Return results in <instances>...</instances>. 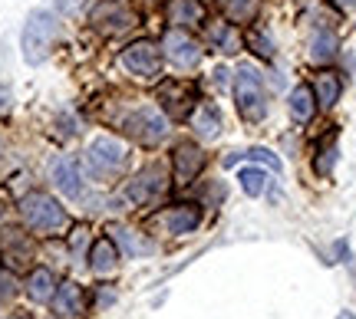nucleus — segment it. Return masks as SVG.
Here are the masks:
<instances>
[{
	"instance_id": "obj_17",
	"label": "nucleus",
	"mask_w": 356,
	"mask_h": 319,
	"mask_svg": "<svg viewBox=\"0 0 356 319\" xmlns=\"http://www.w3.org/2000/svg\"><path fill=\"white\" fill-rule=\"evenodd\" d=\"M191 126H195V132H198L204 141H211L221 135V112H218L211 103H198L195 112H191Z\"/></svg>"
},
{
	"instance_id": "obj_5",
	"label": "nucleus",
	"mask_w": 356,
	"mask_h": 319,
	"mask_svg": "<svg viewBox=\"0 0 356 319\" xmlns=\"http://www.w3.org/2000/svg\"><path fill=\"white\" fill-rule=\"evenodd\" d=\"M122 128H126V135H132L142 145H159L168 135V119L152 105H139L122 119Z\"/></svg>"
},
{
	"instance_id": "obj_23",
	"label": "nucleus",
	"mask_w": 356,
	"mask_h": 319,
	"mask_svg": "<svg viewBox=\"0 0 356 319\" xmlns=\"http://www.w3.org/2000/svg\"><path fill=\"white\" fill-rule=\"evenodd\" d=\"M26 293H30L33 303H47V300H53L56 283H53L50 270H33V273H30V280H26Z\"/></svg>"
},
{
	"instance_id": "obj_14",
	"label": "nucleus",
	"mask_w": 356,
	"mask_h": 319,
	"mask_svg": "<svg viewBox=\"0 0 356 319\" xmlns=\"http://www.w3.org/2000/svg\"><path fill=\"white\" fill-rule=\"evenodd\" d=\"M0 247H3V260L10 267H24L26 260L33 257V243H30V237H26L24 230H3Z\"/></svg>"
},
{
	"instance_id": "obj_19",
	"label": "nucleus",
	"mask_w": 356,
	"mask_h": 319,
	"mask_svg": "<svg viewBox=\"0 0 356 319\" xmlns=\"http://www.w3.org/2000/svg\"><path fill=\"white\" fill-rule=\"evenodd\" d=\"M119 264V250H115V243L109 237H99V241L92 243V254H89V267L92 273H99V277H109Z\"/></svg>"
},
{
	"instance_id": "obj_18",
	"label": "nucleus",
	"mask_w": 356,
	"mask_h": 319,
	"mask_svg": "<svg viewBox=\"0 0 356 319\" xmlns=\"http://www.w3.org/2000/svg\"><path fill=\"white\" fill-rule=\"evenodd\" d=\"M168 20L175 26H202L204 7L198 0H168Z\"/></svg>"
},
{
	"instance_id": "obj_24",
	"label": "nucleus",
	"mask_w": 356,
	"mask_h": 319,
	"mask_svg": "<svg viewBox=\"0 0 356 319\" xmlns=\"http://www.w3.org/2000/svg\"><path fill=\"white\" fill-rule=\"evenodd\" d=\"M314 86H317V92H314V96H317V105H323V109H333V103L340 99V89H343L337 73H317V83H314Z\"/></svg>"
},
{
	"instance_id": "obj_25",
	"label": "nucleus",
	"mask_w": 356,
	"mask_h": 319,
	"mask_svg": "<svg viewBox=\"0 0 356 319\" xmlns=\"http://www.w3.org/2000/svg\"><path fill=\"white\" fill-rule=\"evenodd\" d=\"M113 234H115V243L122 247V254H129V257H142V254H149V250H152V243L145 241V237H139L136 230L119 227V230H113Z\"/></svg>"
},
{
	"instance_id": "obj_13",
	"label": "nucleus",
	"mask_w": 356,
	"mask_h": 319,
	"mask_svg": "<svg viewBox=\"0 0 356 319\" xmlns=\"http://www.w3.org/2000/svg\"><path fill=\"white\" fill-rule=\"evenodd\" d=\"M92 24L102 26L106 33H122L129 26H136V13L126 10L122 3H106V7L92 13Z\"/></svg>"
},
{
	"instance_id": "obj_32",
	"label": "nucleus",
	"mask_w": 356,
	"mask_h": 319,
	"mask_svg": "<svg viewBox=\"0 0 356 319\" xmlns=\"http://www.w3.org/2000/svg\"><path fill=\"white\" fill-rule=\"evenodd\" d=\"M337 319H356V316H353V313H350V309H343V313H340V316H337Z\"/></svg>"
},
{
	"instance_id": "obj_21",
	"label": "nucleus",
	"mask_w": 356,
	"mask_h": 319,
	"mask_svg": "<svg viewBox=\"0 0 356 319\" xmlns=\"http://www.w3.org/2000/svg\"><path fill=\"white\" fill-rule=\"evenodd\" d=\"M287 105H291L293 122H310L314 112H317V96H314V89H307V86H297L291 92V103Z\"/></svg>"
},
{
	"instance_id": "obj_26",
	"label": "nucleus",
	"mask_w": 356,
	"mask_h": 319,
	"mask_svg": "<svg viewBox=\"0 0 356 319\" xmlns=\"http://www.w3.org/2000/svg\"><path fill=\"white\" fill-rule=\"evenodd\" d=\"M238 158H251V162H261V165H267L270 171H280V158L274 152H267V148H251V152H231V155H225V168H231V165H238Z\"/></svg>"
},
{
	"instance_id": "obj_12",
	"label": "nucleus",
	"mask_w": 356,
	"mask_h": 319,
	"mask_svg": "<svg viewBox=\"0 0 356 319\" xmlns=\"http://www.w3.org/2000/svg\"><path fill=\"white\" fill-rule=\"evenodd\" d=\"M162 191H165V175H162L159 165H152V168H145L142 175H136V181H129L126 198L132 205H149V201H155Z\"/></svg>"
},
{
	"instance_id": "obj_8",
	"label": "nucleus",
	"mask_w": 356,
	"mask_h": 319,
	"mask_svg": "<svg viewBox=\"0 0 356 319\" xmlns=\"http://www.w3.org/2000/svg\"><path fill=\"white\" fill-rule=\"evenodd\" d=\"M202 224V211L195 205H175V207H165V211H159L152 217V227L159 234H168V237H175V234H188Z\"/></svg>"
},
{
	"instance_id": "obj_11",
	"label": "nucleus",
	"mask_w": 356,
	"mask_h": 319,
	"mask_svg": "<svg viewBox=\"0 0 356 319\" xmlns=\"http://www.w3.org/2000/svg\"><path fill=\"white\" fill-rule=\"evenodd\" d=\"M50 181L56 184V191L66 194L70 201L83 198V175H79L76 158H70V155H60V158H56V162L50 165Z\"/></svg>"
},
{
	"instance_id": "obj_15",
	"label": "nucleus",
	"mask_w": 356,
	"mask_h": 319,
	"mask_svg": "<svg viewBox=\"0 0 356 319\" xmlns=\"http://www.w3.org/2000/svg\"><path fill=\"white\" fill-rule=\"evenodd\" d=\"M208 46L218 53H231L241 50V33H238V24H231V20H221V24H211L208 26Z\"/></svg>"
},
{
	"instance_id": "obj_22",
	"label": "nucleus",
	"mask_w": 356,
	"mask_h": 319,
	"mask_svg": "<svg viewBox=\"0 0 356 319\" xmlns=\"http://www.w3.org/2000/svg\"><path fill=\"white\" fill-rule=\"evenodd\" d=\"M221 10H225V20H231V24H254L261 0H221Z\"/></svg>"
},
{
	"instance_id": "obj_2",
	"label": "nucleus",
	"mask_w": 356,
	"mask_h": 319,
	"mask_svg": "<svg viewBox=\"0 0 356 319\" xmlns=\"http://www.w3.org/2000/svg\"><path fill=\"white\" fill-rule=\"evenodd\" d=\"M20 217H24L26 227L37 230V234H63L70 227V217L60 207V201L43 191L26 194L24 201H20Z\"/></svg>"
},
{
	"instance_id": "obj_1",
	"label": "nucleus",
	"mask_w": 356,
	"mask_h": 319,
	"mask_svg": "<svg viewBox=\"0 0 356 319\" xmlns=\"http://www.w3.org/2000/svg\"><path fill=\"white\" fill-rule=\"evenodd\" d=\"M56 37H60V20H56L50 10H33L30 17H26L24 33H20V50H24V60L30 66H40L47 56H50Z\"/></svg>"
},
{
	"instance_id": "obj_27",
	"label": "nucleus",
	"mask_w": 356,
	"mask_h": 319,
	"mask_svg": "<svg viewBox=\"0 0 356 319\" xmlns=\"http://www.w3.org/2000/svg\"><path fill=\"white\" fill-rule=\"evenodd\" d=\"M238 181H241L244 194H251V198H261L267 188V175L261 171V168H244L241 175H238Z\"/></svg>"
},
{
	"instance_id": "obj_20",
	"label": "nucleus",
	"mask_w": 356,
	"mask_h": 319,
	"mask_svg": "<svg viewBox=\"0 0 356 319\" xmlns=\"http://www.w3.org/2000/svg\"><path fill=\"white\" fill-rule=\"evenodd\" d=\"M307 50H310V60H314V63H330L333 56H337V37H333V30H327V26L314 30Z\"/></svg>"
},
{
	"instance_id": "obj_28",
	"label": "nucleus",
	"mask_w": 356,
	"mask_h": 319,
	"mask_svg": "<svg viewBox=\"0 0 356 319\" xmlns=\"http://www.w3.org/2000/svg\"><path fill=\"white\" fill-rule=\"evenodd\" d=\"M337 165V141L327 139V145L320 148V158H317V171L320 175H330V168Z\"/></svg>"
},
{
	"instance_id": "obj_29",
	"label": "nucleus",
	"mask_w": 356,
	"mask_h": 319,
	"mask_svg": "<svg viewBox=\"0 0 356 319\" xmlns=\"http://www.w3.org/2000/svg\"><path fill=\"white\" fill-rule=\"evenodd\" d=\"M251 46H254L257 50V56H270V53H274V43H270V37H267V33H261V30H254V33H251Z\"/></svg>"
},
{
	"instance_id": "obj_16",
	"label": "nucleus",
	"mask_w": 356,
	"mask_h": 319,
	"mask_svg": "<svg viewBox=\"0 0 356 319\" xmlns=\"http://www.w3.org/2000/svg\"><path fill=\"white\" fill-rule=\"evenodd\" d=\"M53 309L60 316H79L86 309V296H83V290L76 283H60L56 293H53Z\"/></svg>"
},
{
	"instance_id": "obj_30",
	"label": "nucleus",
	"mask_w": 356,
	"mask_h": 319,
	"mask_svg": "<svg viewBox=\"0 0 356 319\" xmlns=\"http://www.w3.org/2000/svg\"><path fill=\"white\" fill-rule=\"evenodd\" d=\"M7 109H10V89L0 86V112H7Z\"/></svg>"
},
{
	"instance_id": "obj_4",
	"label": "nucleus",
	"mask_w": 356,
	"mask_h": 319,
	"mask_svg": "<svg viewBox=\"0 0 356 319\" xmlns=\"http://www.w3.org/2000/svg\"><path fill=\"white\" fill-rule=\"evenodd\" d=\"M129 165V152L122 141H115L113 135H96L86 148V168L96 181H109L115 175H122V168Z\"/></svg>"
},
{
	"instance_id": "obj_10",
	"label": "nucleus",
	"mask_w": 356,
	"mask_h": 319,
	"mask_svg": "<svg viewBox=\"0 0 356 319\" xmlns=\"http://www.w3.org/2000/svg\"><path fill=\"white\" fill-rule=\"evenodd\" d=\"M204 168V152L195 141H178L172 152V171H175V184H191L195 175Z\"/></svg>"
},
{
	"instance_id": "obj_3",
	"label": "nucleus",
	"mask_w": 356,
	"mask_h": 319,
	"mask_svg": "<svg viewBox=\"0 0 356 319\" xmlns=\"http://www.w3.org/2000/svg\"><path fill=\"white\" fill-rule=\"evenodd\" d=\"M234 105L248 126H254L267 115V92H264V79L254 66H241L234 73Z\"/></svg>"
},
{
	"instance_id": "obj_9",
	"label": "nucleus",
	"mask_w": 356,
	"mask_h": 319,
	"mask_svg": "<svg viewBox=\"0 0 356 319\" xmlns=\"http://www.w3.org/2000/svg\"><path fill=\"white\" fill-rule=\"evenodd\" d=\"M159 103L165 105L168 115H175V119H185L191 109V103H198V96H195V86L185 83V79H172V83H162L159 86Z\"/></svg>"
},
{
	"instance_id": "obj_31",
	"label": "nucleus",
	"mask_w": 356,
	"mask_h": 319,
	"mask_svg": "<svg viewBox=\"0 0 356 319\" xmlns=\"http://www.w3.org/2000/svg\"><path fill=\"white\" fill-rule=\"evenodd\" d=\"M333 3H337L340 10H353V7H356V0H333Z\"/></svg>"
},
{
	"instance_id": "obj_7",
	"label": "nucleus",
	"mask_w": 356,
	"mask_h": 319,
	"mask_svg": "<svg viewBox=\"0 0 356 319\" xmlns=\"http://www.w3.org/2000/svg\"><path fill=\"white\" fill-rule=\"evenodd\" d=\"M162 56L175 69H195V66L202 63V43H195L181 30H168L165 40H162Z\"/></svg>"
},
{
	"instance_id": "obj_33",
	"label": "nucleus",
	"mask_w": 356,
	"mask_h": 319,
	"mask_svg": "<svg viewBox=\"0 0 356 319\" xmlns=\"http://www.w3.org/2000/svg\"><path fill=\"white\" fill-rule=\"evenodd\" d=\"M20 319H24V316H20Z\"/></svg>"
},
{
	"instance_id": "obj_6",
	"label": "nucleus",
	"mask_w": 356,
	"mask_h": 319,
	"mask_svg": "<svg viewBox=\"0 0 356 319\" xmlns=\"http://www.w3.org/2000/svg\"><path fill=\"white\" fill-rule=\"evenodd\" d=\"M122 66L136 79H145V83L159 79V73H162V50L155 43H149V40H139V43L122 50Z\"/></svg>"
}]
</instances>
